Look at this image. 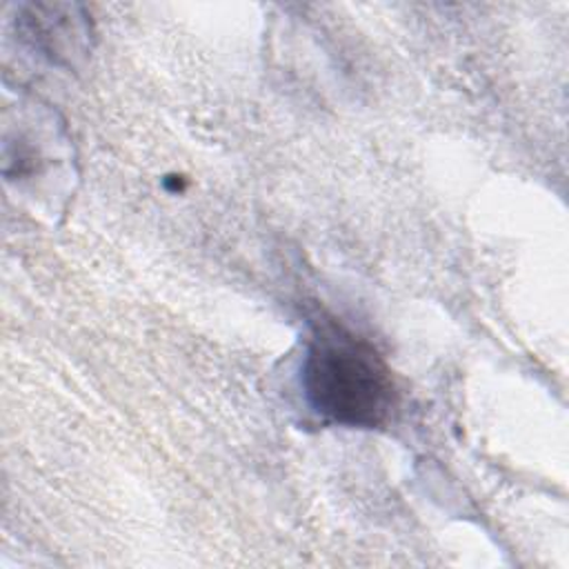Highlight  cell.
<instances>
[{
    "label": "cell",
    "mask_w": 569,
    "mask_h": 569,
    "mask_svg": "<svg viewBox=\"0 0 569 569\" xmlns=\"http://www.w3.org/2000/svg\"><path fill=\"white\" fill-rule=\"evenodd\" d=\"M302 391L318 416L342 427H380L398 407L385 358L338 325H322L313 333L302 360Z\"/></svg>",
    "instance_id": "obj_1"
},
{
    "label": "cell",
    "mask_w": 569,
    "mask_h": 569,
    "mask_svg": "<svg viewBox=\"0 0 569 569\" xmlns=\"http://www.w3.org/2000/svg\"><path fill=\"white\" fill-rule=\"evenodd\" d=\"M78 11L76 4H27L18 24L51 60L73 64L76 56L87 49L89 36V24Z\"/></svg>",
    "instance_id": "obj_2"
}]
</instances>
